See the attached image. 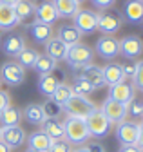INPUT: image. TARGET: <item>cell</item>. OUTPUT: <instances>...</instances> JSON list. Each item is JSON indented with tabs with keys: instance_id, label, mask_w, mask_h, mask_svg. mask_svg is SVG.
<instances>
[{
	"instance_id": "1",
	"label": "cell",
	"mask_w": 143,
	"mask_h": 152,
	"mask_svg": "<svg viewBox=\"0 0 143 152\" xmlns=\"http://www.w3.org/2000/svg\"><path fill=\"white\" fill-rule=\"evenodd\" d=\"M63 132H65V141L74 143V145H83L91 138L87 125H85V120L73 118V116H67V120L63 121Z\"/></svg>"
},
{
	"instance_id": "2",
	"label": "cell",
	"mask_w": 143,
	"mask_h": 152,
	"mask_svg": "<svg viewBox=\"0 0 143 152\" xmlns=\"http://www.w3.org/2000/svg\"><path fill=\"white\" fill-rule=\"evenodd\" d=\"M85 125H87V130L89 134L96 140H101V138H107L111 132V121L107 120V116L101 112V109H94L89 116L85 118Z\"/></svg>"
},
{
	"instance_id": "3",
	"label": "cell",
	"mask_w": 143,
	"mask_h": 152,
	"mask_svg": "<svg viewBox=\"0 0 143 152\" xmlns=\"http://www.w3.org/2000/svg\"><path fill=\"white\" fill-rule=\"evenodd\" d=\"M93 58H94V51L85 45V44H76L73 47H69L67 51V56H65V62L71 65V69H83L85 65L93 64Z\"/></svg>"
},
{
	"instance_id": "4",
	"label": "cell",
	"mask_w": 143,
	"mask_h": 152,
	"mask_svg": "<svg viewBox=\"0 0 143 152\" xmlns=\"http://www.w3.org/2000/svg\"><path fill=\"white\" fill-rule=\"evenodd\" d=\"M62 109L67 112V116H73V118H80V120H85L89 114H91L96 105L89 100L87 96H80V94H73L69 98V102L65 105H62Z\"/></svg>"
},
{
	"instance_id": "5",
	"label": "cell",
	"mask_w": 143,
	"mask_h": 152,
	"mask_svg": "<svg viewBox=\"0 0 143 152\" xmlns=\"http://www.w3.org/2000/svg\"><path fill=\"white\" fill-rule=\"evenodd\" d=\"M123 26V16L118 9H107L105 13H100L98 16V31H101L107 36H114Z\"/></svg>"
},
{
	"instance_id": "6",
	"label": "cell",
	"mask_w": 143,
	"mask_h": 152,
	"mask_svg": "<svg viewBox=\"0 0 143 152\" xmlns=\"http://www.w3.org/2000/svg\"><path fill=\"white\" fill-rule=\"evenodd\" d=\"M0 80L11 87H18L26 82V69L16 62H6L0 67Z\"/></svg>"
},
{
	"instance_id": "7",
	"label": "cell",
	"mask_w": 143,
	"mask_h": 152,
	"mask_svg": "<svg viewBox=\"0 0 143 152\" xmlns=\"http://www.w3.org/2000/svg\"><path fill=\"white\" fill-rule=\"evenodd\" d=\"M98 13H94L93 9H80L74 15V27L80 31V34H91L96 31L98 27Z\"/></svg>"
},
{
	"instance_id": "8",
	"label": "cell",
	"mask_w": 143,
	"mask_h": 152,
	"mask_svg": "<svg viewBox=\"0 0 143 152\" xmlns=\"http://www.w3.org/2000/svg\"><path fill=\"white\" fill-rule=\"evenodd\" d=\"M94 51L98 53V56H101L103 60H112L120 54V40L114 36H100L96 40V45H94Z\"/></svg>"
},
{
	"instance_id": "9",
	"label": "cell",
	"mask_w": 143,
	"mask_h": 152,
	"mask_svg": "<svg viewBox=\"0 0 143 152\" xmlns=\"http://www.w3.org/2000/svg\"><path fill=\"white\" fill-rule=\"evenodd\" d=\"M101 112L107 116V120L111 121V125H118V123L127 120V105H123L120 102H114L111 98H107L103 102Z\"/></svg>"
},
{
	"instance_id": "10",
	"label": "cell",
	"mask_w": 143,
	"mask_h": 152,
	"mask_svg": "<svg viewBox=\"0 0 143 152\" xmlns=\"http://www.w3.org/2000/svg\"><path fill=\"white\" fill-rule=\"evenodd\" d=\"M0 141L4 145H7V148H18L26 141V132L20 125L0 127Z\"/></svg>"
},
{
	"instance_id": "11",
	"label": "cell",
	"mask_w": 143,
	"mask_h": 152,
	"mask_svg": "<svg viewBox=\"0 0 143 152\" xmlns=\"http://www.w3.org/2000/svg\"><path fill=\"white\" fill-rule=\"evenodd\" d=\"M143 53V40L136 34H129L120 40V54H123L125 58L134 60Z\"/></svg>"
},
{
	"instance_id": "12",
	"label": "cell",
	"mask_w": 143,
	"mask_h": 152,
	"mask_svg": "<svg viewBox=\"0 0 143 152\" xmlns=\"http://www.w3.org/2000/svg\"><path fill=\"white\" fill-rule=\"evenodd\" d=\"M116 140L123 145H136L138 143V123L134 121H121L116 125Z\"/></svg>"
},
{
	"instance_id": "13",
	"label": "cell",
	"mask_w": 143,
	"mask_h": 152,
	"mask_svg": "<svg viewBox=\"0 0 143 152\" xmlns=\"http://www.w3.org/2000/svg\"><path fill=\"white\" fill-rule=\"evenodd\" d=\"M134 85L129 83V82H120L112 87H109V98L114 100V102H120L123 105H127L131 100H134Z\"/></svg>"
},
{
	"instance_id": "14",
	"label": "cell",
	"mask_w": 143,
	"mask_h": 152,
	"mask_svg": "<svg viewBox=\"0 0 143 152\" xmlns=\"http://www.w3.org/2000/svg\"><path fill=\"white\" fill-rule=\"evenodd\" d=\"M34 20L40 24H47V26H53L58 20V13L51 0H44L38 6H34Z\"/></svg>"
},
{
	"instance_id": "15",
	"label": "cell",
	"mask_w": 143,
	"mask_h": 152,
	"mask_svg": "<svg viewBox=\"0 0 143 152\" xmlns=\"http://www.w3.org/2000/svg\"><path fill=\"white\" fill-rule=\"evenodd\" d=\"M0 47H2V53L6 56L16 58V54L26 47V40H24V36L20 33H9V34H6V38L2 40V44H0Z\"/></svg>"
},
{
	"instance_id": "16",
	"label": "cell",
	"mask_w": 143,
	"mask_h": 152,
	"mask_svg": "<svg viewBox=\"0 0 143 152\" xmlns=\"http://www.w3.org/2000/svg\"><path fill=\"white\" fill-rule=\"evenodd\" d=\"M27 31L31 34V38L36 44H47L53 36H55V31H53V26H47V24H40L34 20L33 24L27 26Z\"/></svg>"
},
{
	"instance_id": "17",
	"label": "cell",
	"mask_w": 143,
	"mask_h": 152,
	"mask_svg": "<svg viewBox=\"0 0 143 152\" xmlns=\"http://www.w3.org/2000/svg\"><path fill=\"white\" fill-rule=\"evenodd\" d=\"M129 24H139L143 22V2L141 0H127L123 6L121 15Z\"/></svg>"
},
{
	"instance_id": "18",
	"label": "cell",
	"mask_w": 143,
	"mask_h": 152,
	"mask_svg": "<svg viewBox=\"0 0 143 152\" xmlns=\"http://www.w3.org/2000/svg\"><path fill=\"white\" fill-rule=\"evenodd\" d=\"M42 130L53 140V141H62L65 140V132H63V123L58 118H45L42 121Z\"/></svg>"
},
{
	"instance_id": "19",
	"label": "cell",
	"mask_w": 143,
	"mask_h": 152,
	"mask_svg": "<svg viewBox=\"0 0 143 152\" xmlns=\"http://www.w3.org/2000/svg\"><path fill=\"white\" fill-rule=\"evenodd\" d=\"M67 51H69V47L60 40V38H56V36H53L51 40L45 44V56H49V58L55 60V62L65 60Z\"/></svg>"
},
{
	"instance_id": "20",
	"label": "cell",
	"mask_w": 143,
	"mask_h": 152,
	"mask_svg": "<svg viewBox=\"0 0 143 152\" xmlns=\"http://www.w3.org/2000/svg\"><path fill=\"white\" fill-rule=\"evenodd\" d=\"M101 74H103V83L109 85V87H112V85L125 80L123 71H121V64H114V62L101 67Z\"/></svg>"
},
{
	"instance_id": "21",
	"label": "cell",
	"mask_w": 143,
	"mask_h": 152,
	"mask_svg": "<svg viewBox=\"0 0 143 152\" xmlns=\"http://www.w3.org/2000/svg\"><path fill=\"white\" fill-rule=\"evenodd\" d=\"M18 24H20V20H18V16H16V13H15V7L0 2V29L9 31V29L16 27Z\"/></svg>"
},
{
	"instance_id": "22",
	"label": "cell",
	"mask_w": 143,
	"mask_h": 152,
	"mask_svg": "<svg viewBox=\"0 0 143 152\" xmlns=\"http://www.w3.org/2000/svg\"><path fill=\"white\" fill-rule=\"evenodd\" d=\"M51 2L58 13V18H74V15L80 11V4L76 0H51Z\"/></svg>"
},
{
	"instance_id": "23",
	"label": "cell",
	"mask_w": 143,
	"mask_h": 152,
	"mask_svg": "<svg viewBox=\"0 0 143 152\" xmlns=\"http://www.w3.org/2000/svg\"><path fill=\"white\" fill-rule=\"evenodd\" d=\"M82 71V74L80 76H83V78L91 83L94 89H100V87H103L105 83H103V74H101V67H98L96 64H89V65H85L83 69H80Z\"/></svg>"
},
{
	"instance_id": "24",
	"label": "cell",
	"mask_w": 143,
	"mask_h": 152,
	"mask_svg": "<svg viewBox=\"0 0 143 152\" xmlns=\"http://www.w3.org/2000/svg\"><path fill=\"white\" fill-rule=\"evenodd\" d=\"M24 120L22 116V110L15 105H7L2 112H0V123L2 127H15V125H20V121Z\"/></svg>"
},
{
	"instance_id": "25",
	"label": "cell",
	"mask_w": 143,
	"mask_h": 152,
	"mask_svg": "<svg viewBox=\"0 0 143 152\" xmlns=\"http://www.w3.org/2000/svg\"><path fill=\"white\" fill-rule=\"evenodd\" d=\"M27 143H29V148H34V150H40V152H47L53 145V140L45 134L44 130H34L33 134L27 138Z\"/></svg>"
},
{
	"instance_id": "26",
	"label": "cell",
	"mask_w": 143,
	"mask_h": 152,
	"mask_svg": "<svg viewBox=\"0 0 143 152\" xmlns=\"http://www.w3.org/2000/svg\"><path fill=\"white\" fill-rule=\"evenodd\" d=\"M56 38H60V40H62L67 47H73V45L80 44L82 34H80V31H78L74 26H62V27L58 29V36H56Z\"/></svg>"
},
{
	"instance_id": "27",
	"label": "cell",
	"mask_w": 143,
	"mask_h": 152,
	"mask_svg": "<svg viewBox=\"0 0 143 152\" xmlns=\"http://www.w3.org/2000/svg\"><path fill=\"white\" fill-rule=\"evenodd\" d=\"M38 56H40V53L36 49L24 47L18 54H16V64L20 67H24V69H33L34 64H36V60H38Z\"/></svg>"
},
{
	"instance_id": "28",
	"label": "cell",
	"mask_w": 143,
	"mask_h": 152,
	"mask_svg": "<svg viewBox=\"0 0 143 152\" xmlns=\"http://www.w3.org/2000/svg\"><path fill=\"white\" fill-rule=\"evenodd\" d=\"M58 83H62L60 78H58L56 74H53V72L51 74H45V76H40V80H38V91L44 94V96L51 98L53 92L56 91Z\"/></svg>"
},
{
	"instance_id": "29",
	"label": "cell",
	"mask_w": 143,
	"mask_h": 152,
	"mask_svg": "<svg viewBox=\"0 0 143 152\" xmlns=\"http://www.w3.org/2000/svg\"><path fill=\"white\" fill-rule=\"evenodd\" d=\"M22 116L29 123H33V125H42V121L45 120V114H44V109H42L40 103H31V105H27L22 110Z\"/></svg>"
},
{
	"instance_id": "30",
	"label": "cell",
	"mask_w": 143,
	"mask_h": 152,
	"mask_svg": "<svg viewBox=\"0 0 143 152\" xmlns=\"http://www.w3.org/2000/svg\"><path fill=\"white\" fill-rule=\"evenodd\" d=\"M13 7H15V13L20 22H27L29 18L34 16V4L31 0H18Z\"/></svg>"
},
{
	"instance_id": "31",
	"label": "cell",
	"mask_w": 143,
	"mask_h": 152,
	"mask_svg": "<svg viewBox=\"0 0 143 152\" xmlns=\"http://www.w3.org/2000/svg\"><path fill=\"white\" fill-rule=\"evenodd\" d=\"M73 87L71 85H67V83H58V87H56V91L53 92V96H51V100L55 102V103H58V105H65L67 102H69V98L73 96Z\"/></svg>"
},
{
	"instance_id": "32",
	"label": "cell",
	"mask_w": 143,
	"mask_h": 152,
	"mask_svg": "<svg viewBox=\"0 0 143 152\" xmlns=\"http://www.w3.org/2000/svg\"><path fill=\"white\" fill-rule=\"evenodd\" d=\"M33 69H36V72H40V76H45V74H51L53 71L56 69V62L51 60L49 56H45V54H40Z\"/></svg>"
},
{
	"instance_id": "33",
	"label": "cell",
	"mask_w": 143,
	"mask_h": 152,
	"mask_svg": "<svg viewBox=\"0 0 143 152\" xmlns=\"http://www.w3.org/2000/svg\"><path fill=\"white\" fill-rule=\"evenodd\" d=\"M73 92L74 94H80V96H89V94H93L96 89L89 83L83 76H74V82H73Z\"/></svg>"
},
{
	"instance_id": "34",
	"label": "cell",
	"mask_w": 143,
	"mask_h": 152,
	"mask_svg": "<svg viewBox=\"0 0 143 152\" xmlns=\"http://www.w3.org/2000/svg\"><path fill=\"white\" fill-rule=\"evenodd\" d=\"M127 116L131 118H141L143 116V102L141 100H131L127 103Z\"/></svg>"
},
{
	"instance_id": "35",
	"label": "cell",
	"mask_w": 143,
	"mask_h": 152,
	"mask_svg": "<svg viewBox=\"0 0 143 152\" xmlns=\"http://www.w3.org/2000/svg\"><path fill=\"white\" fill-rule=\"evenodd\" d=\"M42 109H44V114H45V118H58V116H60V112L63 110V109H62V105L55 103L53 100L45 102V103L42 105Z\"/></svg>"
},
{
	"instance_id": "36",
	"label": "cell",
	"mask_w": 143,
	"mask_h": 152,
	"mask_svg": "<svg viewBox=\"0 0 143 152\" xmlns=\"http://www.w3.org/2000/svg\"><path fill=\"white\" fill-rule=\"evenodd\" d=\"M132 80H134V89L143 91V60L136 62V71H134Z\"/></svg>"
},
{
	"instance_id": "37",
	"label": "cell",
	"mask_w": 143,
	"mask_h": 152,
	"mask_svg": "<svg viewBox=\"0 0 143 152\" xmlns=\"http://www.w3.org/2000/svg\"><path fill=\"white\" fill-rule=\"evenodd\" d=\"M47 152H71V147H69V141L62 140V141H53L51 148Z\"/></svg>"
},
{
	"instance_id": "38",
	"label": "cell",
	"mask_w": 143,
	"mask_h": 152,
	"mask_svg": "<svg viewBox=\"0 0 143 152\" xmlns=\"http://www.w3.org/2000/svg\"><path fill=\"white\" fill-rule=\"evenodd\" d=\"M121 71H123V76H125V78H132V76H134V71H136V62H134V60H129L127 64L121 65Z\"/></svg>"
},
{
	"instance_id": "39",
	"label": "cell",
	"mask_w": 143,
	"mask_h": 152,
	"mask_svg": "<svg viewBox=\"0 0 143 152\" xmlns=\"http://www.w3.org/2000/svg\"><path fill=\"white\" fill-rule=\"evenodd\" d=\"M91 2L94 4V7H98V9H111L112 6H114V2L116 0H91Z\"/></svg>"
},
{
	"instance_id": "40",
	"label": "cell",
	"mask_w": 143,
	"mask_h": 152,
	"mask_svg": "<svg viewBox=\"0 0 143 152\" xmlns=\"http://www.w3.org/2000/svg\"><path fill=\"white\" fill-rule=\"evenodd\" d=\"M7 105H11V98L6 91H0V112H2Z\"/></svg>"
},
{
	"instance_id": "41",
	"label": "cell",
	"mask_w": 143,
	"mask_h": 152,
	"mask_svg": "<svg viewBox=\"0 0 143 152\" xmlns=\"http://www.w3.org/2000/svg\"><path fill=\"white\" fill-rule=\"evenodd\" d=\"M85 150H87V152H107V148H105L101 143H98V141L89 143V145L85 147Z\"/></svg>"
},
{
	"instance_id": "42",
	"label": "cell",
	"mask_w": 143,
	"mask_h": 152,
	"mask_svg": "<svg viewBox=\"0 0 143 152\" xmlns=\"http://www.w3.org/2000/svg\"><path fill=\"white\" fill-rule=\"evenodd\" d=\"M136 147L143 150V120L138 123V143H136Z\"/></svg>"
},
{
	"instance_id": "43",
	"label": "cell",
	"mask_w": 143,
	"mask_h": 152,
	"mask_svg": "<svg viewBox=\"0 0 143 152\" xmlns=\"http://www.w3.org/2000/svg\"><path fill=\"white\" fill-rule=\"evenodd\" d=\"M120 152H143L141 148H138L136 145H123L120 148Z\"/></svg>"
},
{
	"instance_id": "44",
	"label": "cell",
	"mask_w": 143,
	"mask_h": 152,
	"mask_svg": "<svg viewBox=\"0 0 143 152\" xmlns=\"http://www.w3.org/2000/svg\"><path fill=\"white\" fill-rule=\"evenodd\" d=\"M0 2H2V4H7V6H15L18 0H0Z\"/></svg>"
},
{
	"instance_id": "45",
	"label": "cell",
	"mask_w": 143,
	"mask_h": 152,
	"mask_svg": "<svg viewBox=\"0 0 143 152\" xmlns=\"http://www.w3.org/2000/svg\"><path fill=\"white\" fill-rule=\"evenodd\" d=\"M0 152H9V148H7V145H4L2 141H0Z\"/></svg>"
},
{
	"instance_id": "46",
	"label": "cell",
	"mask_w": 143,
	"mask_h": 152,
	"mask_svg": "<svg viewBox=\"0 0 143 152\" xmlns=\"http://www.w3.org/2000/svg\"><path fill=\"white\" fill-rule=\"evenodd\" d=\"M26 152H40V150H34V148H29V147H27V150H26Z\"/></svg>"
},
{
	"instance_id": "47",
	"label": "cell",
	"mask_w": 143,
	"mask_h": 152,
	"mask_svg": "<svg viewBox=\"0 0 143 152\" xmlns=\"http://www.w3.org/2000/svg\"><path fill=\"white\" fill-rule=\"evenodd\" d=\"M73 152H87L85 148H76V150H73Z\"/></svg>"
},
{
	"instance_id": "48",
	"label": "cell",
	"mask_w": 143,
	"mask_h": 152,
	"mask_svg": "<svg viewBox=\"0 0 143 152\" xmlns=\"http://www.w3.org/2000/svg\"><path fill=\"white\" fill-rule=\"evenodd\" d=\"M76 2H78V4H80V2H83V0H76Z\"/></svg>"
},
{
	"instance_id": "49",
	"label": "cell",
	"mask_w": 143,
	"mask_h": 152,
	"mask_svg": "<svg viewBox=\"0 0 143 152\" xmlns=\"http://www.w3.org/2000/svg\"><path fill=\"white\" fill-rule=\"evenodd\" d=\"M141 2H143V0H141Z\"/></svg>"
},
{
	"instance_id": "50",
	"label": "cell",
	"mask_w": 143,
	"mask_h": 152,
	"mask_svg": "<svg viewBox=\"0 0 143 152\" xmlns=\"http://www.w3.org/2000/svg\"><path fill=\"white\" fill-rule=\"evenodd\" d=\"M141 118H143V116H141Z\"/></svg>"
}]
</instances>
